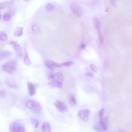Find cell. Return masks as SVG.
I'll return each instance as SVG.
<instances>
[{"instance_id": "cell-1", "label": "cell", "mask_w": 132, "mask_h": 132, "mask_svg": "<svg viewBox=\"0 0 132 132\" xmlns=\"http://www.w3.org/2000/svg\"><path fill=\"white\" fill-rule=\"evenodd\" d=\"M17 62L14 60H11L8 63H5L2 65L1 68L3 71L9 74H12L17 70Z\"/></svg>"}, {"instance_id": "cell-2", "label": "cell", "mask_w": 132, "mask_h": 132, "mask_svg": "<svg viewBox=\"0 0 132 132\" xmlns=\"http://www.w3.org/2000/svg\"><path fill=\"white\" fill-rule=\"evenodd\" d=\"M70 10L74 16L77 17H81L83 14V10L82 7L77 3L72 2L70 6Z\"/></svg>"}, {"instance_id": "cell-3", "label": "cell", "mask_w": 132, "mask_h": 132, "mask_svg": "<svg viewBox=\"0 0 132 132\" xmlns=\"http://www.w3.org/2000/svg\"><path fill=\"white\" fill-rule=\"evenodd\" d=\"M93 23H94L95 28L98 34L100 42L101 44H102L104 41V39H103L102 34L101 33V24H100V20L98 17H94L93 18Z\"/></svg>"}, {"instance_id": "cell-4", "label": "cell", "mask_w": 132, "mask_h": 132, "mask_svg": "<svg viewBox=\"0 0 132 132\" xmlns=\"http://www.w3.org/2000/svg\"><path fill=\"white\" fill-rule=\"evenodd\" d=\"M9 45L12 47L14 50L16 52V54L17 56L21 58L23 56V52L21 46L19 45V43L15 41H12L9 42Z\"/></svg>"}, {"instance_id": "cell-5", "label": "cell", "mask_w": 132, "mask_h": 132, "mask_svg": "<svg viewBox=\"0 0 132 132\" xmlns=\"http://www.w3.org/2000/svg\"><path fill=\"white\" fill-rule=\"evenodd\" d=\"M9 132H25L24 127L18 123H14L10 125Z\"/></svg>"}, {"instance_id": "cell-6", "label": "cell", "mask_w": 132, "mask_h": 132, "mask_svg": "<svg viewBox=\"0 0 132 132\" xmlns=\"http://www.w3.org/2000/svg\"><path fill=\"white\" fill-rule=\"evenodd\" d=\"M54 105L60 112H66L68 111V108L65 104L59 100H56L54 102Z\"/></svg>"}, {"instance_id": "cell-7", "label": "cell", "mask_w": 132, "mask_h": 132, "mask_svg": "<svg viewBox=\"0 0 132 132\" xmlns=\"http://www.w3.org/2000/svg\"><path fill=\"white\" fill-rule=\"evenodd\" d=\"M78 117L83 121H87L89 118V111L88 109L81 110L78 113Z\"/></svg>"}, {"instance_id": "cell-8", "label": "cell", "mask_w": 132, "mask_h": 132, "mask_svg": "<svg viewBox=\"0 0 132 132\" xmlns=\"http://www.w3.org/2000/svg\"><path fill=\"white\" fill-rule=\"evenodd\" d=\"M45 64L46 67L50 69H54L55 68L61 67L62 63L59 64L51 60H46L45 61Z\"/></svg>"}, {"instance_id": "cell-9", "label": "cell", "mask_w": 132, "mask_h": 132, "mask_svg": "<svg viewBox=\"0 0 132 132\" xmlns=\"http://www.w3.org/2000/svg\"><path fill=\"white\" fill-rule=\"evenodd\" d=\"M48 79L49 80H58L62 82L63 81V75L62 73H61V72H56L51 74L49 76Z\"/></svg>"}, {"instance_id": "cell-10", "label": "cell", "mask_w": 132, "mask_h": 132, "mask_svg": "<svg viewBox=\"0 0 132 132\" xmlns=\"http://www.w3.org/2000/svg\"><path fill=\"white\" fill-rule=\"evenodd\" d=\"M49 85L52 87L58 88H61L62 87V82L55 80H50Z\"/></svg>"}, {"instance_id": "cell-11", "label": "cell", "mask_w": 132, "mask_h": 132, "mask_svg": "<svg viewBox=\"0 0 132 132\" xmlns=\"http://www.w3.org/2000/svg\"><path fill=\"white\" fill-rule=\"evenodd\" d=\"M6 85L10 88L14 89H16L18 88V84L14 79L11 78H8L6 80Z\"/></svg>"}, {"instance_id": "cell-12", "label": "cell", "mask_w": 132, "mask_h": 132, "mask_svg": "<svg viewBox=\"0 0 132 132\" xmlns=\"http://www.w3.org/2000/svg\"><path fill=\"white\" fill-rule=\"evenodd\" d=\"M28 86L30 96L31 97L34 96L36 91V88L35 85L32 83H28Z\"/></svg>"}, {"instance_id": "cell-13", "label": "cell", "mask_w": 132, "mask_h": 132, "mask_svg": "<svg viewBox=\"0 0 132 132\" xmlns=\"http://www.w3.org/2000/svg\"><path fill=\"white\" fill-rule=\"evenodd\" d=\"M42 132H51V127L50 124L47 122H44L41 126Z\"/></svg>"}, {"instance_id": "cell-14", "label": "cell", "mask_w": 132, "mask_h": 132, "mask_svg": "<svg viewBox=\"0 0 132 132\" xmlns=\"http://www.w3.org/2000/svg\"><path fill=\"white\" fill-rule=\"evenodd\" d=\"M36 102L33 100H29L26 102L25 105L27 108L33 110L36 105Z\"/></svg>"}, {"instance_id": "cell-15", "label": "cell", "mask_w": 132, "mask_h": 132, "mask_svg": "<svg viewBox=\"0 0 132 132\" xmlns=\"http://www.w3.org/2000/svg\"><path fill=\"white\" fill-rule=\"evenodd\" d=\"M23 33V28L21 27H18L14 32V35L16 37H20Z\"/></svg>"}, {"instance_id": "cell-16", "label": "cell", "mask_w": 132, "mask_h": 132, "mask_svg": "<svg viewBox=\"0 0 132 132\" xmlns=\"http://www.w3.org/2000/svg\"><path fill=\"white\" fill-rule=\"evenodd\" d=\"M11 54H12V53L10 51H3L0 53V57L2 59H4L10 56Z\"/></svg>"}, {"instance_id": "cell-17", "label": "cell", "mask_w": 132, "mask_h": 132, "mask_svg": "<svg viewBox=\"0 0 132 132\" xmlns=\"http://www.w3.org/2000/svg\"><path fill=\"white\" fill-rule=\"evenodd\" d=\"M32 111L36 114L40 113L41 112V106L40 104L39 103L36 102V105H35L34 108H33Z\"/></svg>"}, {"instance_id": "cell-18", "label": "cell", "mask_w": 132, "mask_h": 132, "mask_svg": "<svg viewBox=\"0 0 132 132\" xmlns=\"http://www.w3.org/2000/svg\"><path fill=\"white\" fill-rule=\"evenodd\" d=\"M8 40L7 34L2 31H0V40L3 41H6Z\"/></svg>"}, {"instance_id": "cell-19", "label": "cell", "mask_w": 132, "mask_h": 132, "mask_svg": "<svg viewBox=\"0 0 132 132\" xmlns=\"http://www.w3.org/2000/svg\"><path fill=\"white\" fill-rule=\"evenodd\" d=\"M11 2H5L0 3V10L5 9L9 7L11 5Z\"/></svg>"}, {"instance_id": "cell-20", "label": "cell", "mask_w": 132, "mask_h": 132, "mask_svg": "<svg viewBox=\"0 0 132 132\" xmlns=\"http://www.w3.org/2000/svg\"><path fill=\"white\" fill-rule=\"evenodd\" d=\"M55 6L53 4H52V3H48L46 5V9L47 11L48 12H51V11H53L55 9Z\"/></svg>"}, {"instance_id": "cell-21", "label": "cell", "mask_w": 132, "mask_h": 132, "mask_svg": "<svg viewBox=\"0 0 132 132\" xmlns=\"http://www.w3.org/2000/svg\"><path fill=\"white\" fill-rule=\"evenodd\" d=\"M24 63L25 65H30L31 64V61L29 58V57L28 56V54L27 52H25V56L24 57V60H23Z\"/></svg>"}, {"instance_id": "cell-22", "label": "cell", "mask_w": 132, "mask_h": 132, "mask_svg": "<svg viewBox=\"0 0 132 132\" xmlns=\"http://www.w3.org/2000/svg\"><path fill=\"white\" fill-rule=\"evenodd\" d=\"M69 103L71 106H74L77 104L75 97L74 95H71L69 97Z\"/></svg>"}, {"instance_id": "cell-23", "label": "cell", "mask_w": 132, "mask_h": 132, "mask_svg": "<svg viewBox=\"0 0 132 132\" xmlns=\"http://www.w3.org/2000/svg\"><path fill=\"white\" fill-rule=\"evenodd\" d=\"M32 31L35 34H38L40 33V28L37 24H33L32 26Z\"/></svg>"}, {"instance_id": "cell-24", "label": "cell", "mask_w": 132, "mask_h": 132, "mask_svg": "<svg viewBox=\"0 0 132 132\" xmlns=\"http://www.w3.org/2000/svg\"><path fill=\"white\" fill-rule=\"evenodd\" d=\"M104 109L103 108H102L99 113V116L100 118V121H104Z\"/></svg>"}, {"instance_id": "cell-25", "label": "cell", "mask_w": 132, "mask_h": 132, "mask_svg": "<svg viewBox=\"0 0 132 132\" xmlns=\"http://www.w3.org/2000/svg\"><path fill=\"white\" fill-rule=\"evenodd\" d=\"M3 18L5 21H9L11 19V16L8 13H5L4 14Z\"/></svg>"}, {"instance_id": "cell-26", "label": "cell", "mask_w": 132, "mask_h": 132, "mask_svg": "<svg viewBox=\"0 0 132 132\" xmlns=\"http://www.w3.org/2000/svg\"><path fill=\"white\" fill-rule=\"evenodd\" d=\"M31 122L32 123V124H33L35 128H37L38 126L39 125V121L38 120H37L35 118H32L31 119Z\"/></svg>"}, {"instance_id": "cell-27", "label": "cell", "mask_w": 132, "mask_h": 132, "mask_svg": "<svg viewBox=\"0 0 132 132\" xmlns=\"http://www.w3.org/2000/svg\"><path fill=\"white\" fill-rule=\"evenodd\" d=\"M95 129L98 132H102L103 131V130H104L102 127L101 126V125L100 124H97L95 125Z\"/></svg>"}, {"instance_id": "cell-28", "label": "cell", "mask_w": 132, "mask_h": 132, "mask_svg": "<svg viewBox=\"0 0 132 132\" xmlns=\"http://www.w3.org/2000/svg\"><path fill=\"white\" fill-rule=\"evenodd\" d=\"M73 62L72 61H68V62H65L62 63L63 66H65V67H70V66L72 65L73 64Z\"/></svg>"}, {"instance_id": "cell-29", "label": "cell", "mask_w": 132, "mask_h": 132, "mask_svg": "<svg viewBox=\"0 0 132 132\" xmlns=\"http://www.w3.org/2000/svg\"><path fill=\"white\" fill-rule=\"evenodd\" d=\"M90 68H91V70H92L93 72H97L98 69H97V67H96V66L95 64H91V65H90Z\"/></svg>"}, {"instance_id": "cell-30", "label": "cell", "mask_w": 132, "mask_h": 132, "mask_svg": "<svg viewBox=\"0 0 132 132\" xmlns=\"http://www.w3.org/2000/svg\"><path fill=\"white\" fill-rule=\"evenodd\" d=\"M6 96V92L4 90L0 91V97H5Z\"/></svg>"}, {"instance_id": "cell-31", "label": "cell", "mask_w": 132, "mask_h": 132, "mask_svg": "<svg viewBox=\"0 0 132 132\" xmlns=\"http://www.w3.org/2000/svg\"><path fill=\"white\" fill-rule=\"evenodd\" d=\"M86 47V45L85 43H82V45H81V49H84Z\"/></svg>"}, {"instance_id": "cell-32", "label": "cell", "mask_w": 132, "mask_h": 132, "mask_svg": "<svg viewBox=\"0 0 132 132\" xmlns=\"http://www.w3.org/2000/svg\"><path fill=\"white\" fill-rule=\"evenodd\" d=\"M87 75H88V76H90V77H93V74H92V73H87Z\"/></svg>"}, {"instance_id": "cell-33", "label": "cell", "mask_w": 132, "mask_h": 132, "mask_svg": "<svg viewBox=\"0 0 132 132\" xmlns=\"http://www.w3.org/2000/svg\"><path fill=\"white\" fill-rule=\"evenodd\" d=\"M24 1L25 2H28V1H30V0H24Z\"/></svg>"}, {"instance_id": "cell-34", "label": "cell", "mask_w": 132, "mask_h": 132, "mask_svg": "<svg viewBox=\"0 0 132 132\" xmlns=\"http://www.w3.org/2000/svg\"><path fill=\"white\" fill-rule=\"evenodd\" d=\"M1 15L0 14V20H1Z\"/></svg>"}, {"instance_id": "cell-35", "label": "cell", "mask_w": 132, "mask_h": 132, "mask_svg": "<svg viewBox=\"0 0 132 132\" xmlns=\"http://www.w3.org/2000/svg\"><path fill=\"white\" fill-rule=\"evenodd\" d=\"M119 132H124V131H121V130H120V131H119Z\"/></svg>"}]
</instances>
